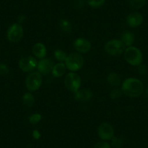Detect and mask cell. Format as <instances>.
<instances>
[{"label": "cell", "instance_id": "obj_16", "mask_svg": "<svg viewBox=\"0 0 148 148\" xmlns=\"http://www.w3.org/2000/svg\"><path fill=\"white\" fill-rule=\"evenodd\" d=\"M108 84L114 87H119L121 83V77L119 76L117 73L112 72L108 74V78H107Z\"/></svg>", "mask_w": 148, "mask_h": 148}, {"label": "cell", "instance_id": "obj_7", "mask_svg": "<svg viewBox=\"0 0 148 148\" xmlns=\"http://www.w3.org/2000/svg\"><path fill=\"white\" fill-rule=\"evenodd\" d=\"M23 36V28L20 23H13L9 27L7 33L8 40L11 42H18Z\"/></svg>", "mask_w": 148, "mask_h": 148}, {"label": "cell", "instance_id": "obj_25", "mask_svg": "<svg viewBox=\"0 0 148 148\" xmlns=\"http://www.w3.org/2000/svg\"><path fill=\"white\" fill-rule=\"evenodd\" d=\"M112 146L115 148H120L123 145V139L119 136H113L112 138Z\"/></svg>", "mask_w": 148, "mask_h": 148}, {"label": "cell", "instance_id": "obj_8", "mask_svg": "<svg viewBox=\"0 0 148 148\" xmlns=\"http://www.w3.org/2000/svg\"><path fill=\"white\" fill-rule=\"evenodd\" d=\"M38 62L32 56H25L19 60V68L24 72H31L37 67Z\"/></svg>", "mask_w": 148, "mask_h": 148}, {"label": "cell", "instance_id": "obj_15", "mask_svg": "<svg viewBox=\"0 0 148 148\" xmlns=\"http://www.w3.org/2000/svg\"><path fill=\"white\" fill-rule=\"evenodd\" d=\"M134 34L129 31H125L122 33L121 41L126 47H131L134 42Z\"/></svg>", "mask_w": 148, "mask_h": 148}, {"label": "cell", "instance_id": "obj_1", "mask_svg": "<svg viewBox=\"0 0 148 148\" xmlns=\"http://www.w3.org/2000/svg\"><path fill=\"white\" fill-rule=\"evenodd\" d=\"M121 89L123 93L132 98L138 97L144 92V84L139 79L129 78L122 83Z\"/></svg>", "mask_w": 148, "mask_h": 148}, {"label": "cell", "instance_id": "obj_21", "mask_svg": "<svg viewBox=\"0 0 148 148\" xmlns=\"http://www.w3.org/2000/svg\"><path fill=\"white\" fill-rule=\"evenodd\" d=\"M54 56H55V59H56L57 60H58L60 62H65L68 55H67L66 53H65L63 50H62V49H56V50L55 51V52H54Z\"/></svg>", "mask_w": 148, "mask_h": 148}, {"label": "cell", "instance_id": "obj_22", "mask_svg": "<svg viewBox=\"0 0 148 148\" xmlns=\"http://www.w3.org/2000/svg\"><path fill=\"white\" fill-rule=\"evenodd\" d=\"M123 91H122L121 88L119 87H115L114 89H113L111 90L110 93V97L111 99H117L121 98V97L123 95Z\"/></svg>", "mask_w": 148, "mask_h": 148}, {"label": "cell", "instance_id": "obj_6", "mask_svg": "<svg viewBox=\"0 0 148 148\" xmlns=\"http://www.w3.org/2000/svg\"><path fill=\"white\" fill-rule=\"evenodd\" d=\"M64 83L67 89L74 93L80 89L82 80H81V77L77 73L74 72L69 73L65 76Z\"/></svg>", "mask_w": 148, "mask_h": 148}, {"label": "cell", "instance_id": "obj_14", "mask_svg": "<svg viewBox=\"0 0 148 148\" xmlns=\"http://www.w3.org/2000/svg\"><path fill=\"white\" fill-rule=\"evenodd\" d=\"M33 54L39 59H43L47 55V48L43 43L38 42L34 45L32 48Z\"/></svg>", "mask_w": 148, "mask_h": 148}, {"label": "cell", "instance_id": "obj_18", "mask_svg": "<svg viewBox=\"0 0 148 148\" xmlns=\"http://www.w3.org/2000/svg\"><path fill=\"white\" fill-rule=\"evenodd\" d=\"M58 26L62 32L66 33V34H70L72 31V24L67 19L60 20L58 22Z\"/></svg>", "mask_w": 148, "mask_h": 148}, {"label": "cell", "instance_id": "obj_32", "mask_svg": "<svg viewBox=\"0 0 148 148\" xmlns=\"http://www.w3.org/2000/svg\"><path fill=\"white\" fill-rule=\"evenodd\" d=\"M146 95H148V87L147 88V90H146Z\"/></svg>", "mask_w": 148, "mask_h": 148}, {"label": "cell", "instance_id": "obj_23", "mask_svg": "<svg viewBox=\"0 0 148 148\" xmlns=\"http://www.w3.org/2000/svg\"><path fill=\"white\" fill-rule=\"evenodd\" d=\"M42 119V116L40 113H34L28 117V121H29L30 124L36 125L41 121Z\"/></svg>", "mask_w": 148, "mask_h": 148}, {"label": "cell", "instance_id": "obj_9", "mask_svg": "<svg viewBox=\"0 0 148 148\" xmlns=\"http://www.w3.org/2000/svg\"><path fill=\"white\" fill-rule=\"evenodd\" d=\"M97 133L102 140H109L114 136V129L110 123H102L99 126Z\"/></svg>", "mask_w": 148, "mask_h": 148}, {"label": "cell", "instance_id": "obj_4", "mask_svg": "<svg viewBox=\"0 0 148 148\" xmlns=\"http://www.w3.org/2000/svg\"><path fill=\"white\" fill-rule=\"evenodd\" d=\"M43 82L42 75L39 71H34L31 73L26 76L25 79V86L31 92L36 91L41 87Z\"/></svg>", "mask_w": 148, "mask_h": 148}, {"label": "cell", "instance_id": "obj_11", "mask_svg": "<svg viewBox=\"0 0 148 148\" xmlns=\"http://www.w3.org/2000/svg\"><path fill=\"white\" fill-rule=\"evenodd\" d=\"M53 67L54 63L52 60L45 58L43 59H41V60L38 62L36 68L38 71L42 75H48L52 73Z\"/></svg>", "mask_w": 148, "mask_h": 148}, {"label": "cell", "instance_id": "obj_29", "mask_svg": "<svg viewBox=\"0 0 148 148\" xmlns=\"http://www.w3.org/2000/svg\"><path fill=\"white\" fill-rule=\"evenodd\" d=\"M138 72L139 73L142 75H145L146 74V73L147 72V67L145 65H139V67H138Z\"/></svg>", "mask_w": 148, "mask_h": 148}, {"label": "cell", "instance_id": "obj_30", "mask_svg": "<svg viewBox=\"0 0 148 148\" xmlns=\"http://www.w3.org/2000/svg\"><path fill=\"white\" fill-rule=\"evenodd\" d=\"M32 134H33V137H34V139H39V138H40V136H41L40 132H39V130H37V129H35V130L33 131Z\"/></svg>", "mask_w": 148, "mask_h": 148}, {"label": "cell", "instance_id": "obj_28", "mask_svg": "<svg viewBox=\"0 0 148 148\" xmlns=\"http://www.w3.org/2000/svg\"><path fill=\"white\" fill-rule=\"evenodd\" d=\"M85 5V2L84 0H76L75 2H74V7L76 9H82V8H84Z\"/></svg>", "mask_w": 148, "mask_h": 148}, {"label": "cell", "instance_id": "obj_27", "mask_svg": "<svg viewBox=\"0 0 148 148\" xmlns=\"http://www.w3.org/2000/svg\"><path fill=\"white\" fill-rule=\"evenodd\" d=\"M93 148H111L110 145L106 142H99L95 145Z\"/></svg>", "mask_w": 148, "mask_h": 148}, {"label": "cell", "instance_id": "obj_19", "mask_svg": "<svg viewBox=\"0 0 148 148\" xmlns=\"http://www.w3.org/2000/svg\"><path fill=\"white\" fill-rule=\"evenodd\" d=\"M22 101L23 105L26 108H31L34 106V103H35V98L32 94L30 92H27V93L24 94L23 96Z\"/></svg>", "mask_w": 148, "mask_h": 148}, {"label": "cell", "instance_id": "obj_5", "mask_svg": "<svg viewBox=\"0 0 148 148\" xmlns=\"http://www.w3.org/2000/svg\"><path fill=\"white\" fill-rule=\"evenodd\" d=\"M126 46L121 40L112 39L105 44V50L108 55L111 56H119L124 52Z\"/></svg>", "mask_w": 148, "mask_h": 148}, {"label": "cell", "instance_id": "obj_20", "mask_svg": "<svg viewBox=\"0 0 148 148\" xmlns=\"http://www.w3.org/2000/svg\"><path fill=\"white\" fill-rule=\"evenodd\" d=\"M146 0H129V5L131 8L134 10L141 9L145 6Z\"/></svg>", "mask_w": 148, "mask_h": 148}, {"label": "cell", "instance_id": "obj_24", "mask_svg": "<svg viewBox=\"0 0 148 148\" xmlns=\"http://www.w3.org/2000/svg\"><path fill=\"white\" fill-rule=\"evenodd\" d=\"M105 0H87V4L89 6L93 8H101L105 5Z\"/></svg>", "mask_w": 148, "mask_h": 148}, {"label": "cell", "instance_id": "obj_31", "mask_svg": "<svg viewBox=\"0 0 148 148\" xmlns=\"http://www.w3.org/2000/svg\"><path fill=\"white\" fill-rule=\"evenodd\" d=\"M25 19H26V17H25V15H20V16H18V21L20 23H23L24 21H25Z\"/></svg>", "mask_w": 148, "mask_h": 148}, {"label": "cell", "instance_id": "obj_3", "mask_svg": "<svg viewBox=\"0 0 148 148\" xmlns=\"http://www.w3.org/2000/svg\"><path fill=\"white\" fill-rule=\"evenodd\" d=\"M84 63V59L82 55L76 52L68 55L65 61L66 68L73 72L79 71L83 67Z\"/></svg>", "mask_w": 148, "mask_h": 148}, {"label": "cell", "instance_id": "obj_17", "mask_svg": "<svg viewBox=\"0 0 148 148\" xmlns=\"http://www.w3.org/2000/svg\"><path fill=\"white\" fill-rule=\"evenodd\" d=\"M65 70H66V65L63 62H59L56 65H54L52 69V76L55 78H60L65 74Z\"/></svg>", "mask_w": 148, "mask_h": 148}, {"label": "cell", "instance_id": "obj_2", "mask_svg": "<svg viewBox=\"0 0 148 148\" xmlns=\"http://www.w3.org/2000/svg\"><path fill=\"white\" fill-rule=\"evenodd\" d=\"M124 59L132 65H139L142 62V53L136 47H128L124 51Z\"/></svg>", "mask_w": 148, "mask_h": 148}, {"label": "cell", "instance_id": "obj_13", "mask_svg": "<svg viewBox=\"0 0 148 148\" xmlns=\"http://www.w3.org/2000/svg\"><path fill=\"white\" fill-rule=\"evenodd\" d=\"M92 97V92L89 89H79L77 92H74V98L80 102H88Z\"/></svg>", "mask_w": 148, "mask_h": 148}, {"label": "cell", "instance_id": "obj_10", "mask_svg": "<svg viewBox=\"0 0 148 148\" xmlns=\"http://www.w3.org/2000/svg\"><path fill=\"white\" fill-rule=\"evenodd\" d=\"M73 47L80 53H86L92 49V44L85 38H78L74 41Z\"/></svg>", "mask_w": 148, "mask_h": 148}, {"label": "cell", "instance_id": "obj_26", "mask_svg": "<svg viewBox=\"0 0 148 148\" xmlns=\"http://www.w3.org/2000/svg\"><path fill=\"white\" fill-rule=\"evenodd\" d=\"M9 73L10 70L8 65H6L4 63H0V76H7V75L9 74Z\"/></svg>", "mask_w": 148, "mask_h": 148}, {"label": "cell", "instance_id": "obj_12", "mask_svg": "<svg viewBox=\"0 0 148 148\" xmlns=\"http://www.w3.org/2000/svg\"><path fill=\"white\" fill-rule=\"evenodd\" d=\"M143 21V16L138 12H131L126 17V23L129 27L135 28L142 24Z\"/></svg>", "mask_w": 148, "mask_h": 148}]
</instances>
